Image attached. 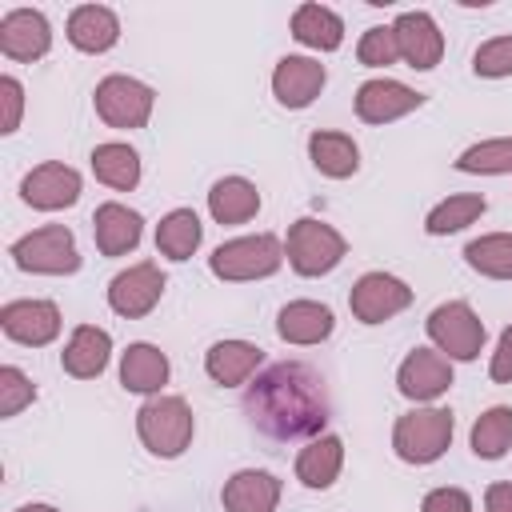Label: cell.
I'll return each instance as SVG.
<instances>
[{"mask_svg":"<svg viewBox=\"0 0 512 512\" xmlns=\"http://www.w3.org/2000/svg\"><path fill=\"white\" fill-rule=\"evenodd\" d=\"M392 32H396L400 60H404L408 68L428 72V68L440 64V56H444V36H440V28H436V20H432L428 12H400L396 24H392Z\"/></svg>","mask_w":512,"mask_h":512,"instance_id":"14","label":"cell"},{"mask_svg":"<svg viewBox=\"0 0 512 512\" xmlns=\"http://www.w3.org/2000/svg\"><path fill=\"white\" fill-rule=\"evenodd\" d=\"M464 260L480 272V276H492V280H512V232H492V236H480L464 248Z\"/></svg>","mask_w":512,"mask_h":512,"instance_id":"32","label":"cell"},{"mask_svg":"<svg viewBox=\"0 0 512 512\" xmlns=\"http://www.w3.org/2000/svg\"><path fill=\"white\" fill-rule=\"evenodd\" d=\"M484 208H488V200H484V196H476V192L448 196V200H440V204L428 212L424 228H428L432 236H448V232H460L464 224H472L476 216H484Z\"/></svg>","mask_w":512,"mask_h":512,"instance_id":"33","label":"cell"},{"mask_svg":"<svg viewBox=\"0 0 512 512\" xmlns=\"http://www.w3.org/2000/svg\"><path fill=\"white\" fill-rule=\"evenodd\" d=\"M332 308L328 304H316V300H292L280 308L276 316V332L280 340L288 344H320L332 336Z\"/></svg>","mask_w":512,"mask_h":512,"instance_id":"21","label":"cell"},{"mask_svg":"<svg viewBox=\"0 0 512 512\" xmlns=\"http://www.w3.org/2000/svg\"><path fill=\"white\" fill-rule=\"evenodd\" d=\"M12 260L24 272H40V276H68L80 268V252L76 240L64 224H44L28 236H20L12 244Z\"/></svg>","mask_w":512,"mask_h":512,"instance_id":"5","label":"cell"},{"mask_svg":"<svg viewBox=\"0 0 512 512\" xmlns=\"http://www.w3.org/2000/svg\"><path fill=\"white\" fill-rule=\"evenodd\" d=\"M484 512H512V484H488Z\"/></svg>","mask_w":512,"mask_h":512,"instance_id":"41","label":"cell"},{"mask_svg":"<svg viewBox=\"0 0 512 512\" xmlns=\"http://www.w3.org/2000/svg\"><path fill=\"white\" fill-rule=\"evenodd\" d=\"M452 444V412L444 408H416L404 412L392 428V448L408 464H432Z\"/></svg>","mask_w":512,"mask_h":512,"instance_id":"4","label":"cell"},{"mask_svg":"<svg viewBox=\"0 0 512 512\" xmlns=\"http://www.w3.org/2000/svg\"><path fill=\"white\" fill-rule=\"evenodd\" d=\"M292 36L316 52H336L344 44V20L324 4H300L292 12Z\"/></svg>","mask_w":512,"mask_h":512,"instance_id":"25","label":"cell"},{"mask_svg":"<svg viewBox=\"0 0 512 512\" xmlns=\"http://www.w3.org/2000/svg\"><path fill=\"white\" fill-rule=\"evenodd\" d=\"M420 512H472V496L464 488H432Z\"/></svg>","mask_w":512,"mask_h":512,"instance_id":"38","label":"cell"},{"mask_svg":"<svg viewBox=\"0 0 512 512\" xmlns=\"http://www.w3.org/2000/svg\"><path fill=\"white\" fill-rule=\"evenodd\" d=\"M92 172L100 184L128 192L140 184V156L128 144H96L92 148Z\"/></svg>","mask_w":512,"mask_h":512,"instance_id":"29","label":"cell"},{"mask_svg":"<svg viewBox=\"0 0 512 512\" xmlns=\"http://www.w3.org/2000/svg\"><path fill=\"white\" fill-rule=\"evenodd\" d=\"M280 264H284V244L272 232L228 240L208 256V268L220 280H260V276H272Z\"/></svg>","mask_w":512,"mask_h":512,"instance_id":"3","label":"cell"},{"mask_svg":"<svg viewBox=\"0 0 512 512\" xmlns=\"http://www.w3.org/2000/svg\"><path fill=\"white\" fill-rule=\"evenodd\" d=\"M428 336L448 360H476L484 348V320L464 300H448L428 316Z\"/></svg>","mask_w":512,"mask_h":512,"instance_id":"8","label":"cell"},{"mask_svg":"<svg viewBox=\"0 0 512 512\" xmlns=\"http://www.w3.org/2000/svg\"><path fill=\"white\" fill-rule=\"evenodd\" d=\"M308 156L332 180H344V176H352L360 168V148L344 132H312L308 136Z\"/></svg>","mask_w":512,"mask_h":512,"instance_id":"28","label":"cell"},{"mask_svg":"<svg viewBox=\"0 0 512 512\" xmlns=\"http://www.w3.org/2000/svg\"><path fill=\"white\" fill-rule=\"evenodd\" d=\"M456 168H460V172H488V176H496V172H512V140L504 136V140L472 144L468 152H460Z\"/></svg>","mask_w":512,"mask_h":512,"instance_id":"34","label":"cell"},{"mask_svg":"<svg viewBox=\"0 0 512 512\" xmlns=\"http://www.w3.org/2000/svg\"><path fill=\"white\" fill-rule=\"evenodd\" d=\"M108 352H112V336L104 328H96V324H80L68 336V344L60 352V364H64L68 376L92 380V376H100L108 368Z\"/></svg>","mask_w":512,"mask_h":512,"instance_id":"18","label":"cell"},{"mask_svg":"<svg viewBox=\"0 0 512 512\" xmlns=\"http://www.w3.org/2000/svg\"><path fill=\"white\" fill-rule=\"evenodd\" d=\"M424 104V92H412L408 84L400 80H364L356 88V116L364 124H388V120H400L408 116L412 108Z\"/></svg>","mask_w":512,"mask_h":512,"instance_id":"15","label":"cell"},{"mask_svg":"<svg viewBox=\"0 0 512 512\" xmlns=\"http://www.w3.org/2000/svg\"><path fill=\"white\" fill-rule=\"evenodd\" d=\"M136 432L152 456H180L192 444V408L180 396H152L136 412Z\"/></svg>","mask_w":512,"mask_h":512,"instance_id":"2","label":"cell"},{"mask_svg":"<svg viewBox=\"0 0 512 512\" xmlns=\"http://www.w3.org/2000/svg\"><path fill=\"white\" fill-rule=\"evenodd\" d=\"M20 196L24 204L40 208V212H56V208H68L80 200V172L60 164V160H48L40 168H32L20 184Z\"/></svg>","mask_w":512,"mask_h":512,"instance_id":"12","label":"cell"},{"mask_svg":"<svg viewBox=\"0 0 512 512\" xmlns=\"http://www.w3.org/2000/svg\"><path fill=\"white\" fill-rule=\"evenodd\" d=\"M260 360H264V352H260L256 344H248V340H220V344L208 348L204 372H208L220 388H232V384L252 380V372L260 368Z\"/></svg>","mask_w":512,"mask_h":512,"instance_id":"22","label":"cell"},{"mask_svg":"<svg viewBox=\"0 0 512 512\" xmlns=\"http://www.w3.org/2000/svg\"><path fill=\"white\" fill-rule=\"evenodd\" d=\"M324 64L308 56H284L272 72V92L284 108H308L324 88Z\"/></svg>","mask_w":512,"mask_h":512,"instance_id":"17","label":"cell"},{"mask_svg":"<svg viewBox=\"0 0 512 512\" xmlns=\"http://www.w3.org/2000/svg\"><path fill=\"white\" fill-rule=\"evenodd\" d=\"M140 224H144V220H140L132 208H124V204H116V200L100 204L96 216H92L96 248H100L104 256H124V252H132V248L140 244Z\"/></svg>","mask_w":512,"mask_h":512,"instance_id":"20","label":"cell"},{"mask_svg":"<svg viewBox=\"0 0 512 512\" xmlns=\"http://www.w3.org/2000/svg\"><path fill=\"white\" fill-rule=\"evenodd\" d=\"M36 400V384L20 368H0V416H16L24 404Z\"/></svg>","mask_w":512,"mask_h":512,"instance_id":"36","label":"cell"},{"mask_svg":"<svg viewBox=\"0 0 512 512\" xmlns=\"http://www.w3.org/2000/svg\"><path fill=\"white\" fill-rule=\"evenodd\" d=\"M408 304H412V288L388 272H364L348 292V308L360 324H384Z\"/></svg>","mask_w":512,"mask_h":512,"instance_id":"9","label":"cell"},{"mask_svg":"<svg viewBox=\"0 0 512 512\" xmlns=\"http://www.w3.org/2000/svg\"><path fill=\"white\" fill-rule=\"evenodd\" d=\"M256 208H260V192L244 176H224L208 192V212L216 224H244L256 216Z\"/></svg>","mask_w":512,"mask_h":512,"instance_id":"24","label":"cell"},{"mask_svg":"<svg viewBox=\"0 0 512 512\" xmlns=\"http://www.w3.org/2000/svg\"><path fill=\"white\" fill-rule=\"evenodd\" d=\"M472 72L476 76H512V36H496V40L480 44L472 56Z\"/></svg>","mask_w":512,"mask_h":512,"instance_id":"37","label":"cell"},{"mask_svg":"<svg viewBox=\"0 0 512 512\" xmlns=\"http://www.w3.org/2000/svg\"><path fill=\"white\" fill-rule=\"evenodd\" d=\"M224 512H276L280 504V480L272 472H260V468H244L236 472L224 492Z\"/></svg>","mask_w":512,"mask_h":512,"instance_id":"19","label":"cell"},{"mask_svg":"<svg viewBox=\"0 0 512 512\" xmlns=\"http://www.w3.org/2000/svg\"><path fill=\"white\" fill-rule=\"evenodd\" d=\"M96 116L108 128H144L156 104V92L132 76H104L96 84Z\"/></svg>","mask_w":512,"mask_h":512,"instance_id":"7","label":"cell"},{"mask_svg":"<svg viewBox=\"0 0 512 512\" xmlns=\"http://www.w3.org/2000/svg\"><path fill=\"white\" fill-rule=\"evenodd\" d=\"M344 464V444L340 436H316L308 448H300L296 456V476L304 488H328L340 476Z\"/></svg>","mask_w":512,"mask_h":512,"instance_id":"27","label":"cell"},{"mask_svg":"<svg viewBox=\"0 0 512 512\" xmlns=\"http://www.w3.org/2000/svg\"><path fill=\"white\" fill-rule=\"evenodd\" d=\"M68 40L80 52H108L120 40V20L104 4H80L68 16Z\"/></svg>","mask_w":512,"mask_h":512,"instance_id":"23","label":"cell"},{"mask_svg":"<svg viewBox=\"0 0 512 512\" xmlns=\"http://www.w3.org/2000/svg\"><path fill=\"white\" fill-rule=\"evenodd\" d=\"M160 292H164L160 268H156L152 260H140V264L124 268L120 276H112V284H108V304H112L116 316L136 320V316H148V312L160 304Z\"/></svg>","mask_w":512,"mask_h":512,"instance_id":"10","label":"cell"},{"mask_svg":"<svg viewBox=\"0 0 512 512\" xmlns=\"http://www.w3.org/2000/svg\"><path fill=\"white\" fill-rule=\"evenodd\" d=\"M168 380V356L156 344H128L120 356V384L128 392H160Z\"/></svg>","mask_w":512,"mask_h":512,"instance_id":"26","label":"cell"},{"mask_svg":"<svg viewBox=\"0 0 512 512\" xmlns=\"http://www.w3.org/2000/svg\"><path fill=\"white\" fill-rule=\"evenodd\" d=\"M488 372H492L496 384H512V328L500 332V344L492 352V368Z\"/></svg>","mask_w":512,"mask_h":512,"instance_id":"40","label":"cell"},{"mask_svg":"<svg viewBox=\"0 0 512 512\" xmlns=\"http://www.w3.org/2000/svg\"><path fill=\"white\" fill-rule=\"evenodd\" d=\"M16 512H56L52 504H24V508H16Z\"/></svg>","mask_w":512,"mask_h":512,"instance_id":"42","label":"cell"},{"mask_svg":"<svg viewBox=\"0 0 512 512\" xmlns=\"http://www.w3.org/2000/svg\"><path fill=\"white\" fill-rule=\"evenodd\" d=\"M396 384L408 400H436L452 388V364L436 348H412L396 372Z\"/></svg>","mask_w":512,"mask_h":512,"instance_id":"13","label":"cell"},{"mask_svg":"<svg viewBox=\"0 0 512 512\" xmlns=\"http://www.w3.org/2000/svg\"><path fill=\"white\" fill-rule=\"evenodd\" d=\"M0 100H4L0 132H16V128H20V104H24V88H20V80L4 76V80H0Z\"/></svg>","mask_w":512,"mask_h":512,"instance_id":"39","label":"cell"},{"mask_svg":"<svg viewBox=\"0 0 512 512\" xmlns=\"http://www.w3.org/2000/svg\"><path fill=\"white\" fill-rule=\"evenodd\" d=\"M356 56H360V64H368V68H384V64L400 60L396 32H392V28H384V24L368 28V32L360 36V44H356Z\"/></svg>","mask_w":512,"mask_h":512,"instance_id":"35","label":"cell"},{"mask_svg":"<svg viewBox=\"0 0 512 512\" xmlns=\"http://www.w3.org/2000/svg\"><path fill=\"white\" fill-rule=\"evenodd\" d=\"M200 236H204V228H200V220H196L192 208H176V212H168L156 224V248L168 260H188L200 248Z\"/></svg>","mask_w":512,"mask_h":512,"instance_id":"30","label":"cell"},{"mask_svg":"<svg viewBox=\"0 0 512 512\" xmlns=\"http://www.w3.org/2000/svg\"><path fill=\"white\" fill-rule=\"evenodd\" d=\"M512 448V408L496 404L472 424V452L480 460H500Z\"/></svg>","mask_w":512,"mask_h":512,"instance_id":"31","label":"cell"},{"mask_svg":"<svg viewBox=\"0 0 512 512\" xmlns=\"http://www.w3.org/2000/svg\"><path fill=\"white\" fill-rule=\"evenodd\" d=\"M0 328L16 344L44 348L60 332V308L52 300H8L0 308Z\"/></svg>","mask_w":512,"mask_h":512,"instance_id":"11","label":"cell"},{"mask_svg":"<svg viewBox=\"0 0 512 512\" xmlns=\"http://www.w3.org/2000/svg\"><path fill=\"white\" fill-rule=\"evenodd\" d=\"M244 416L252 420L256 432L272 440L324 436L320 428L328 424V392H324L320 372L300 360L264 368L244 388Z\"/></svg>","mask_w":512,"mask_h":512,"instance_id":"1","label":"cell"},{"mask_svg":"<svg viewBox=\"0 0 512 512\" xmlns=\"http://www.w3.org/2000/svg\"><path fill=\"white\" fill-rule=\"evenodd\" d=\"M52 48V28L36 8H16L0 20V52L8 60H40Z\"/></svg>","mask_w":512,"mask_h":512,"instance_id":"16","label":"cell"},{"mask_svg":"<svg viewBox=\"0 0 512 512\" xmlns=\"http://www.w3.org/2000/svg\"><path fill=\"white\" fill-rule=\"evenodd\" d=\"M344 252H348L344 236L332 224H324V220L304 216V220H296L288 228V264L300 276H324V272H332L344 260Z\"/></svg>","mask_w":512,"mask_h":512,"instance_id":"6","label":"cell"}]
</instances>
